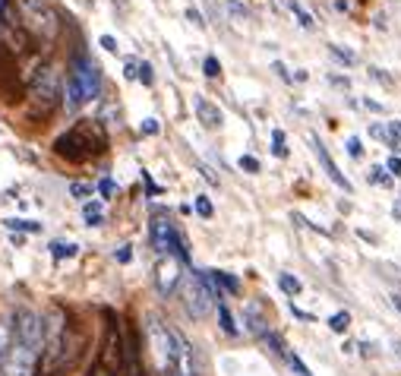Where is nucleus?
<instances>
[{
    "label": "nucleus",
    "mask_w": 401,
    "mask_h": 376,
    "mask_svg": "<svg viewBox=\"0 0 401 376\" xmlns=\"http://www.w3.org/2000/svg\"><path fill=\"white\" fill-rule=\"evenodd\" d=\"M177 225L168 219V215H152V221H149V240H152V246H155L158 253H171L174 250V240H177Z\"/></svg>",
    "instance_id": "13"
},
{
    "label": "nucleus",
    "mask_w": 401,
    "mask_h": 376,
    "mask_svg": "<svg viewBox=\"0 0 401 376\" xmlns=\"http://www.w3.org/2000/svg\"><path fill=\"white\" fill-rule=\"evenodd\" d=\"M114 260L120 263V266H127V263L133 260V246H129V244H123L120 250H117V253H114Z\"/></svg>",
    "instance_id": "37"
},
{
    "label": "nucleus",
    "mask_w": 401,
    "mask_h": 376,
    "mask_svg": "<svg viewBox=\"0 0 401 376\" xmlns=\"http://www.w3.org/2000/svg\"><path fill=\"white\" fill-rule=\"evenodd\" d=\"M392 307L401 313V291H398V295H392Z\"/></svg>",
    "instance_id": "46"
},
{
    "label": "nucleus",
    "mask_w": 401,
    "mask_h": 376,
    "mask_svg": "<svg viewBox=\"0 0 401 376\" xmlns=\"http://www.w3.org/2000/svg\"><path fill=\"white\" fill-rule=\"evenodd\" d=\"M70 196H73V199H88V196H92V184H79V180L70 184Z\"/></svg>",
    "instance_id": "31"
},
{
    "label": "nucleus",
    "mask_w": 401,
    "mask_h": 376,
    "mask_svg": "<svg viewBox=\"0 0 401 376\" xmlns=\"http://www.w3.org/2000/svg\"><path fill=\"white\" fill-rule=\"evenodd\" d=\"M38 357L41 351L13 342L3 354V361H0V376H38Z\"/></svg>",
    "instance_id": "10"
},
{
    "label": "nucleus",
    "mask_w": 401,
    "mask_h": 376,
    "mask_svg": "<svg viewBox=\"0 0 401 376\" xmlns=\"http://www.w3.org/2000/svg\"><path fill=\"white\" fill-rule=\"evenodd\" d=\"M310 146H313V155H316V162H320V164H322V171H326V174H329V180H332V184H335V187H341V190H345V193H354L351 180H347V178H345V174H341V171H338V164H335V162H332V155H329V149H326V146H322V143H320V139H316V136H313V133H310Z\"/></svg>",
    "instance_id": "14"
},
{
    "label": "nucleus",
    "mask_w": 401,
    "mask_h": 376,
    "mask_svg": "<svg viewBox=\"0 0 401 376\" xmlns=\"http://www.w3.org/2000/svg\"><path fill=\"white\" fill-rule=\"evenodd\" d=\"M98 193H102L104 199H111V196H114V193H117V184H114V180H111V178H104L102 184H98Z\"/></svg>",
    "instance_id": "36"
},
{
    "label": "nucleus",
    "mask_w": 401,
    "mask_h": 376,
    "mask_svg": "<svg viewBox=\"0 0 401 376\" xmlns=\"http://www.w3.org/2000/svg\"><path fill=\"white\" fill-rule=\"evenodd\" d=\"M61 104V76L41 63L32 73V82H29V120H48L51 114Z\"/></svg>",
    "instance_id": "5"
},
{
    "label": "nucleus",
    "mask_w": 401,
    "mask_h": 376,
    "mask_svg": "<svg viewBox=\"0 0 401 376\" xmlns=\"http://www.w3.org/2000/svg\"><path fill=\"white\" fill-rule=\"evenodd\" d=\"M108 152V133L98 120H79L54 139V155L70 164H82Z\"/></svg>",
    "instance_id": "1"
},
{
    "label": "nucleus",
    "mask_w": 401,
    "mask_h": 376,
    "mask_svg": "<svg viewBox=\"0 0 401 376\" xmlns=\"http://www.w3.org/2000/svg\"><path fill=\"white\" fill-rule=\"evenodd\" d=\"M272 155H275V158H288L285 133H281V130H272Z\"/></svg>",
    "instance_id": "28"
},
{
    "label": "nucleus",
    "mask_w": 401,
    "mask_h": 376,
    "mask_svg": "<svg viewBox=\"0 0 401 376\" xmlns=\"http://www.w3.org/2000/svg\"><path fill=\"white\" fill-rule=\"evenodd\" d=\"M82 215H86L88 228H98L104 221V203L102 199H86V203H82Z\"/></svg>",
    "instance_id": "19"
},
{
    "label": "nucleus",
    "mask_w": 401,
    "mask_h": 376,
    "mask_svg": "<svg viewBox=\"0 0 401 376\" xmlns=\"http://www.w3.org/2000/svg\"><path fill=\"white\" fill-rule=\"evenodd\" d=\"M16 16H19L22 29H26L32 38L41 41H54L57 38V13L45 3V0H16Z\"/></svg>",
    "instance_id": "6"
},
{
    "label": "nucleus",
    "mask_w": 401,
    "mask_h": 376,
    "mask_svg": "<svg viewBox=\"0 0 401 376\" xmlns=\"http://www.w3.org/2000/svg\"><path fill=\"white\" fill-rule=\"evenodd\" d=\"M10 332H13V342L26 345V348L41 351L45 345V326H41V316L29 307H16L10 316Z\"/></svg>",
    "instance_id": "9"
},
{
    "label": "nucleus",
    "mask_w": 401,
    "mask_h": 376,
    "mask_svg": "<svg viewBox=\"0 0 401 376\" xmlns=\"http://www.w3.org/2000/svg\"><path fill=\"white\" fill-rule=\"evenodd\" d=\"M386 171L392 174L395 180H401V155H392L388 158V164H386Z\"/></svg>",
    "instance_id": "35"
},
{
    "label": "nucleus",
    "mask_w": 401,
    "mask_h": 376,
    "mask_svg": "<svg viewBox=\"0 0 401 376\" xmlns=\"http://www.w3.org/2000/svg\"><path fill=\"white\" fill-rule=\"evenodd\" d=\"M199 275L209 281L215 301H225V295H240V281L234 279L231 272H218V269H212V272H199Z\"/></svg>",
    "instance_id": "17"
},
{
    "label": "nucleus",
    "mask_w": 401,
    "mask_h": 376,
    "mask_svg": "<svg viewBox=\"0 0 401 376\" xmlns=\"http://www.w3.org/2000/svg\"><path fill=\"white\" fill-rule=\"evenodd\" d=\"M146 348L152 354L158 376H174L177 367V345H174V326L164 322L158 313L146 316Z\"/></svg>",
    "instance_id": "4"
},
{
    "label": "nucleus",
    "mask_w": 401,
    "mask_h": 376,
    "mask_svg": "<svg viewBox=\"0 0 401 376\" xmlns=\"http://www.w3.org/2000/svg\"><path fill=\"white\" fill-rule=\"evenodd\" d=\"M120 376H149L143 361V332L133 322H123V367Z\"/></svg>",
    "instance_id": "11"
},
{
    "label": "nucleus",
    "mask_w": 401,
    "mask_h": 376,
    "mask_svg": "<svg viewBox=\"0 0 401 376\" xmlns=\"http://www.w3.org/2000/svg\"><path fill=\"white\" fill-rule=\"evenodd\" d=\"M143 180H146V193H149V196H158V193H162V187H155V184H152V178H149V174H143Z\"/></svg>",
    "instance_id": "43"
},
{
    "label": "nucleus",
    "mask_w": 401,
    "mask_h": 376,
    "mask_svg": "<svg viewBox=\"0 0 401 376\" xmlns=\"http://www.w3.org/2000/svg\"><path fill=\"white\" fill-rule=\"evenodd\" d=\"M278 285H281V291H285L288 297H297L300 291H304L300 279H294V275H288V272H281V275H278Z\"/></svg>",
    "instance_id": "24"
},
{
    "label": "nucleus",
    "mask_w": 401,
    "mask_h": 376,
    "mask_svg": "<svg viewBox=\"0 0 401 376\" xmlns=\"http://www.w3.org/2000/svg\"><path fill=\"white\" fill-rule=\"evenodd\" d=\"M288 7H291V13L297 16V22H300V26H304V29H313V16L306 13V10L300 7L297 0H288Z\"/></svg>",
    "instance_id": "25"
},
{
    "label": "nucleus",
    "mask_w": 401,
    "mask_h": 376,
    "mask_svg": "<svg viewBox=\"0 0 401 376\" xmlns=\"http://www.w3.org/2000/svg\"><path fill=\"white\" fill-rule=\"evenodd\" d=\"M10 345H13V332H10V322L0 320V361H3V354L10 351Z\"/></svg>",
    "instance_id": "26"
},
{
    "label": "nucleus",
    "mask_w": 401,
    "mask_h": 376,
    "mask_svg": "<svg viewBox=\"0 0 401 376\" xmlns=\"http://www.w3.org/2000/svg\"><path fill=\"white\" fill-rule=\"evenodd\" d=\"M139 130H143L146 136H155V133L162 130V127H158V120H155V117H146V120H143V127H139Z\"/></svg>",
    "instance_id": "38"
},
{
    "label": "nucleus",
    "mask_w": 401,
    "mask_h": 376,
    "mask_svg": "<svg viewBox=\"0 0 401 376\" xmlns=\"http://www.w3.org/2000/svg\"><path fill=\"white\" fill-rule=\"evenodd\" d=\"M332 54L338 57V61H345L347 67H354V63H357V57L351 54V51H345V48H338V45H332Z\"/></svg>",
    "instance_id": "33"
},
{
    "label": "nucleus",
    "mask_w": 401,
    "mask_h": 376,
    "mask_svg": "<svg viewBox=\"0 0 401 376\" xmlns=\"http://www.w3.org/2000/svg\"><path fill=\"white\" fill-rule=\"evenodd\" d=\"M240 168H244V171H250V174H259V158L240 155Z\"/></svg>",
    "instance_id": "34"
},
{
    "label": "nucleus",
    "mask_w": 401,
    "mask_h": 376,
    "mask_svg": "<svg viewBox=\"0 0 401 376\" xmlns=\"http://www.w3.org/2000/svg\"><path fill=\"white\" fill-rule=\"evenodd\" d=\"M98 45H102L108 54H117V38H114V35H102V38H98Z\"/></svg>",
    "instance_id": "41"
},
{
    "label": "nucleus",
    "mask_w": 401,
    "mask_h": 376,
    "mask_svg": "<svg viewBox=\"0 0 401 376\" xmlns=\"http://www.w3.org/2000/svg\"><path fill=\"white\" fill-rule=\"evenodd\" d=\"M291 313H294V316H297V320H304V322H313V313H306V310L294 307V304H291Z\"/></svg>",
    "instance_id": "44"
},
{
    "label": "nucleus",
    "mask_w": 401,
    "mask_h": 376,
    "mask_svg": "<svg viewBox=\"0 0 401 376\" xmlns=\"http://www.w3.org/2000/svg\"><path fill=\"white\" fill-rule=\"evenodd\" d=\"M187 19H190L196 29H205V19H203V13H199L196 7H187Z\"/></svg>",
    "instance_id": "40"
},
{
    "label": "nucleus",
    "mask_w": 401,
    "mask_h": 376,
    "mask_svg": "<svg viewBox=\"0 0 401 376\" xmlns=\"http://www.w3.org/2000/svg\"><path fill=\"white\" fill-rule=\"evenodd\" d=\"M86 345H88L86 329H82L79 322L70 316L67 332H63L61 348H57V361H54V370H51V376H67V373H73L76 363H79V357H82V351H86Z\"/></svg>",
    "instance_id": "8"
},
{
    "label": "nucleus",
    "mask_w": 401,
    "mask_h": 376,
    "mask_svg": "<svg viewBox=\"0 0 401 376\" xmlns=\"http://www.w3.org/2000/svg\"><path fill=\"white\" fill-rule=\"evenodd\" d=\"M244 332L253 338H262L265 332H272V326H269V313H265L262 301H246L244 307Z\"/></svg>",
    "instance_id": "15"
},
{
    "label": "nucleus",
    "mask_w": 401,
    "mask_h": 376,
    "mask_svg": "<svg viewBox=\"0 0 401 376\" xmlns=\"http://www.w3.org/2000/svg\"><path fill=\"white\" fill-rule=\"evenodd\" d=\"M329 329H332V332H338V336H345L347 329H351V313H347V310L332 313V316H329Z\"/></svg>",
    "instance_id": "22"
},
{
    "label": "nucleus",
    "mask_w": 401,
    "mask_h": 376,
    "mask_svg": "<svg viewBox=\"0 0 401 376\" xmlns=\"http://www.w3.org/2000/svg\"><path fill=\"white\" fill-rule=\"evenodd\" d=\"M76 253H79L76 244H63V240H54V244H51V256H54V260H73Z\"/></svg>",
    "instance_id": "23"
},
{
    "label": "nucleus",
    "mask_w": 401,
    "mask_h": 376,
    "mask_svg": "<svg viewBox=\"0 0 401 376\" xmlns=\"http://www.w3.org/2000/svg\"><path fill=\"white\" fill-rule=\"evenodd\" d=\"M180 304H184V313L199 322L215 310L218 301H215V295H212L209 281H205L199 272H190L180 279Z\"/></svg>",
    "instance_id": "7"
},
{
    "label": "nucleus",
    "mask_w": 401,
    "mask_h": 376,
    "mask_svg": "<svg viewBox=\"0 0 401 376\" xmlns=\"http://www.w3.org/2000/svg\"><path fill=\"white\" fill-rule=\"evenodd\" d=\"M392 351H395V357L401 361V338H395V342H392Z\"/></svg>",
    "instance_id": "45"
},
{
    "label": "nucleus",
    "mask_w": 401,
    "mask_h": 376,
    "mask_svg": "<svg viewBox=\"0 0 401 376\" xmlns=\"http://www.w3.org/2000/svg\"><path fill=\"white\" fill-rule=\"evenodd\" d=\"M193 209H196L199 219H212V215H215V209H212V199H209V196H196Z\"/></svg>",
    "instance_id": "27"
},
{
    "label": "nucleus",
    "mask_w": 401,
    "mask_h": 376,
    "mask_svg": "<svg viewBox=\"0 0 401 376\" xmlns=\"http://www.w3.org/2000/svg\"><path fill=\"white\" fill-rule=\"evenodd\" d=\"M347 155H351V158H361L363 155V146H361V139H357V136L347 139Z\"/></svg>",
    "instance_id": "39"
},
{
    "label": "nucleus",
    "mask_w": 401,
    "mask_h": 376,
    "mask_svg": "<svg viewBox=\"0 0 401 376\" xmlns=\"http://www.w3.org/2000/svg\"><path fill=\"white\" fill-rule=\"evenodd\" d=\"M367 178H370V184H392V180H395L392 174L386 171V168H370Z\"/></svg>",
    "instance_id": "30"
},
{
    "label": "nucleus",
    "mask_w": 401,
    "mask_h": 376,
    "mask_svg": "<svg viewBox=\"0 0 401 376\" xmlns=\"http://www.w3.org/2000/svg\"><path fill=\"white\" fill-rule=\"evenodd\" d=\"M3 228H7V231L38 234V231H41V221H35V219H3Z\"/></svg>",
    "instance_id": "21"
},
{
    "label": "nucleus",
    "mask_w": 401,
    "mask_h": 376,
    "mask_svg": "<svg viewBox=\"0 0 401 376\" xmlns=\"http://www.w3.org/2000/svg\"><path fill=\"white\" fill-rule=\"evenodd\" d=\"M203 73L209 76V79H218V76H221V63H218V57H205L203 61Z\"/></svg>",
    "instance_id": "29"
},
{
    "label": "nucleus",
    "mask_w": 401,
    "mask_h": 376,
    "mask_svg": "<svg viewBox=\"0 0 401 376\" xmlns=\"http://www.w3.org/2000/svg\"><path fill=\"white\" fill-rule=\"evenodd\" d=\"M0 92L10 95L7 102H16L13 95H19V76H16V61L7 48H0Z\"/></svg>",
    "instance_id": "16"
},
{
    "label": "nucleus",
    "mask_w": 401,
    "mask_h": 376,
    "mask_svg": "<svg viewBox=\"0 0 401 376\" xmlns=\"http://www.w3.org/2000/svg\"><path fill=\"white\" fill-rule=\"evenodd\" d=\"M123 76H127V79H136V76H139V61H127V67H123Z\"/></svg>",
    "instance_id": "42"
},
{
    "label": "nucleus",
    "mask_w": 401,
    "mask_h": 376,
    "mask_svg": "<svg viewBox=\"0 0 401 376\" xmlns=\"http://www.w3.org/2000/svg\"><path fill=\"white\" fill-rule=\"evenodd\" d=\"M218 326H221V332L225 336H240V329L234 326V316H231V310H228V304L225 301H218Z\"/></svg>",
    "instance_id": "20"
},
{
    "label": "nucleus",
    "mask_w": 401,
    "mask_h": 376,
    "mask_svg": "<svg viewBox=\"0 0 401 376\" xmlns=\"http://www.w3.org/2000/svg\"><path fill=\"white\" fill-rule=\"evenodd\" d=\"M139 82H143V86H152V82H155V73H152V63H143L139 61V76H136Z\"/></svg>",
    "instance_id": "32"
},
{
    "label": "nucleus",
    "mask_w": 401,
    "mask_h": 376,
    "mask_svg": "<svg viewBox=\"0 0 401 376\" xmlns=\"http://www.w3.org/2000/svg\"><path fill=\"white\" fill-rule=\"evenodd\" d=\"M180 279H184V269H180V260L171 253H164L162 260L155 263V288L162 297H171L180 288Z\"/></svg>",
    "instance_id": "12"
},
{
    "label": "nucleus",
    "mask_w": 401,
    "mask_h": 376,
    "mask_svg": "<svg viewBox=\"0 0 401 376\" xmlns=\"http://www.w3.org/2000/svg\"><path fill=\"white\" fill-rule=\"evenodd\" d=\"M102 95V70L92 57L76 54L70 63V76H67V92H63V108L67 111H79L82 104L95 102Z\"/></svg>",
    "instance_id": "3"
},
{
    "label": "nucleus",
    "mask_w": 401,
    "mask_h": 376,
    "mask_svg": "<svg viewBox=\"0 0 401 376\" xmlns=\"http://www.w3.org/2000/svg\"><path fill=\"white\" fill-rule=\"evenodd\" d=\"M193 108H196V117H199V123H203L205 130H218V127L225 123L221 108H218V104H212L205 95H193Z\"/></svg>",
    "instance_id": "18"
},
{
    "label": "nucleus",
    "mask_w": 401,
    "mask_h": 376,
    "mask_svg": "<svg viewBox=\"0 0 401 376\" xmlns=\"http://www.w3.org/2000/svg\"><path fill=\"white\" fill-rule=\"evenodd\" d=\"M123 367V320L111 307L102 310V342L86 376H120Z\"/></svg>",
    "instance_id": "2"
}]
</instances>
